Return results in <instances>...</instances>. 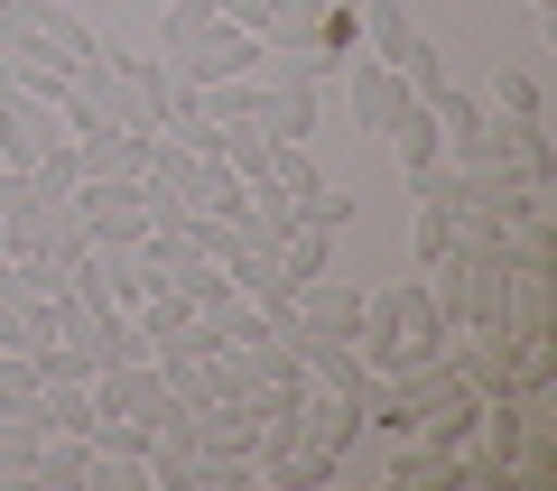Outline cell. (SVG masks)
Instances as JSON below:
<instances>
[{
    "instance_id": "ac0fdd59",
    "label": "cell",
    "mask_w": 557,
    "mask_h": 491,
    "mask_svg": "<svg viewBox=\"0 0 557 491\" xmlns=\"http://www.w3.org/2000/svg\"><path fill=\"white\" fill-rule=\"evenodd\" d=\"M260 186H278V196L298 204L307 186H317V158H307V139H278V149H270V167H260Z\"/></svg>"
},
{
    "instance_id": "603a6c76",
    "label": "cell",
    "mask_w": 557,
    "mask_h": 491,
    "mask_svg": "<svg viewBox=\"0 0 557 491\" xmlns=\"http://www.w3.org/2000/svg\"><path fill=\"white\" fill-rule=\"evenodd\" d=\"M270 10H278V0H214V20L251 28V38H260V28H270Z\"/></svg>"
},
{
    "instance_id": "30bf717a",
    "label": "cell",
    "mask_w": 557,
    "mask_h": 491,
    "mask_svg": "<svg viewBox=\"0 0 557 491\" xmlns=\"http://www.w3.org/2000/svg\"><path fill=\"white\" fill-rule=\"evenodd\" d=\"M391 482L409 491V482H465V464L446 445H428V436H399V454H391Z\"/></svg>"
},
{
    "instance_id": "6da1fadb",
    "label": "cell",
    "mask_w": 557,
    "mask_h": 491,
    "mask_svg": "<svg viewBox=\"0 0 557 491\" xmlns=\"http://www.w3.org/2000/svg\"><path fill=\"white\" fill-rule=\"evenodd\" d=\"M168 75L177 84H233V75H260V38L233 20H205L186 47H168Z\"/></svg>"
},
{
    "instance_id": "9a60e30c",
    "label": "cell",
    "mask_w": 557,
    "mask_h": 491,
    "mask_svg": "<svg viewBox=\"0 0 557 491\" xmlns=\"http://www.w3.org/2000/svg\"><path fill=\"white\" fill-rule=\"evenodd\" d=\"M362 38H372V47H362V56L399 65V47H409L418 28H409V10H399V0H362Z\"/></svg>"
},
{
    "instance_id": "5bb4252c",
    "label": "cell",
    "mask_w": 557,
    "mask_h": 491,
    "mask_svg": "<svg viewBox=\"0 0 557 491\" xmlns=\"http://www.w3.org/2000/svg\"><path fill=\"white\" fill-rule=\"evenodd\" d=\"M102 408H94V380H57L47 390V436H94Z\"/></svg>"
},
{
    "instance_id": "83f0119b",
    "label": "cell",
    "mask_w": 557,
    "mask_h": 491,
    "mask_svg": "<svg viewBox=\"0 0 557 491\" xmlns=\"http://www.w3.org/2000/svg\"><path fill=\"white\" fill-rule=\"evenodd\" d=\"M0 10H20V0H0Z\"/></svg>"
},
{
    "instance_id": "ffe728a7",
    "label": "cell",
    "mask_w": 557,
    "mask_h": 491,
    "mask_svg": "<svg viewBox=\"0 0 557 491\" xmlns=\"http://www.w3.org/2000/svg\"><path fill=\"white\" fill-rule=\"evenodd\" d=\"M354 47H362V10H354V0H325V28H317V56H325V65H344V56H354Z\"/></svg>"
},
{
    "instance_id": "5b68a950",
    "label": "cell",
    "mask_w": 557,
    "mask_h": 491,
    "mask_svg": "<svg viewBox=\"0 0 557 491\" xmlns=\"http://www.w3.org/2000/svg\"><path fill=\"white\" fill-rule=\"evenodd\" d=\"M47 149H65V112H57V102L10 93V102H0V167H38Z\"/></svg>"
},
{
    "instance_id": "9c48e42d",
    "label": "cell",
    "mask_w": 557,
    "mask_h": 491,
    "mask_svg": "<svg viewBox=\"0 0 557 491\" xmlns=\"http://www.w3.org/2000/svg\"><path fill=\"white\" fill-rule=\"evenodd\" d=\"M84 482H94V436H47L28 464V491H84Z\"/></svg>"
},
{
    "instance_id": "d6986e66",
    "label": "cell",
    "mask_w": 557,
    "mask_h": 491,
    "mask_svg": "<svg viewBox=\"0 0 557 491\" xmlns=\"http://www.w3.org/2000/svg\"><path fill=\"white\" fill-rule=\"evenodd\" d=\"M10 278H20L28 297H65V288H75V260H57V251H20V260H10Z\"/></svg>"
},
{
    "instance_id": "4fadbf2b",
    "label": "cell",
    "mask_w": 557,
    "mask_h": 491,
    "mask_svg": "<svg viewBox=\"0 0 557 491\" xmlns=\"http://www.w3.org/2000/svg\"><path fill=\"white\" fill-rule=\"evenodd\" d=\"M278 269H288V288H298V278H325V269H335V232L288 223V232H278Z\"/></svg>"
},
{
    "instance_id": "484cf974",
    "label": "cell",
    "mask_w": 557,
    "mask_h": 491,
    "mask_svg": "<svg viewBox=\"0 0 557 491\" xmlns=\"http://www.w3.org/2000/svg\"><path fill=\"white\" fill-rule=\"evenodd\" d=\"M10 288H20V278H10V251H0V297H10Z\"/></svg>"
},
{
    "instance_id": "7c38bea8",
    "label": "cell",
    "mask_w": 557,
    "mask_h": 491,
    "mask_svg": "<svg viewBox=\"0 0 557 491\" xmlns=\"http://www.w3.org/2000/svg\"><path fill=\"white\" fill-rule=\"evenodd\" d=\"M391 149H399V177H418V167H437V112H428V102H409V112H399V130H391Z\"/></svg>"
},
{
    "instance_id": "44dd1931",
    "label": "cell",
    "mask_w": 557,
    "mask_h": 491,
    "mask_svg": "<svg viewBox=\"0 0 557 491\" xmlns=\"http://www.w3.org/2000/svg\"><path fill=\"white\" fill-rule=\"evenodd\" d=\"M399 84H409L418 102H428V93H446V56H437L428 38H409V47H399Z\"/></svg>"
},
{
    "instance_id": "2e32d148",
    "label": "cell",
    "mask_w": 557,
    "mask_h": 491,
    "mask_svg": "<svg viewBox=\"0 0 557 491\" xmlns=\"http://www.w3.org/2000/svg\"><path fill=\"white\" fill-rule=\"evenodd\" d=\"M446 251H456V204H418V223H409V260H418V269H437Z\"/></svg>"
},
{
    "instance_id": "ba28073f",
    "label": "cell",
    "mask_w": 557,
    "mask_h": 491,
    "mask_svg": "<svg viewBox=\"0 0 557 491\" xmlns=\"http://www.w3.org/2000/svg\"><path fill=\"white\" fill-rule=\"evenodd\" d=\"M446 315H437V297H428V278H409V288H399V353H409V372L418 362H437L446 353Z\"/></svg>"
},
{
    "instance_id": "d4e9b609",
    "label": "cell",
    "mask_w": 557,
    "mask_h": 491,
    "mask_svg": "<svg viewBox=\"0 0 557 491\" xmlns=\"http://www.w3.org/2000/svg\"><path fill=\"white\" fill-rule=\"evenodd\" d=\"M10 372H20V353H10V343H0V380H10Z\"/></svg>"
},
{
    "instance_id": "7a4b0ae2",
    "label": "cell",
    "mask_w": 557,
    "mask_h": 491,
    "mask_svg": "<svg viewBox=\"0 0 557 491\" xmlns=\"http://www.w3.org/2000/svg\"><path fill=\"white\" fill-rule=\"evenodd\" d=\"M75 223H84V241H121V251H139V241H149V186H139V177L75 186Z\"/></svg>"
},
{
    "instance_id": "3957f363",
    "label": "cell",
    "mask_w": 557,
    "mask_h": 491,
    "mask_svg": "<svg viewBox=\"0 0 557 491\" xmlns=\"http://www.w3.org/2000/svg\"><path fill=\"white\" fill-rule=\"evenodd\" d=\"M409 102H418V93H409V84H399V65L362 56V47H354V56H344V112H354V121H362V130H372V139H391Z\"/></svg>"
},
{
    "instance_id": "277c9868",
    "label": "cell",
    "mask_w": 557,
    "mask_h": 491,
    "mask_svg": "<svg viewBox=\"0 0 557 491\" xmlns=\"http://www.w3.org/2000/svg\"><path fill=\"white\" fill-rule=\"evenodd\" d=\"M362 297L372 288H354V278H298V288H288V306H298V335H335V343H354L362 335Z\"/></svg>"
},
{
    "instance_id": "e0dca14e",
    "label": "cell",
    "mask_w": 557,
    "mask_h": 491,
    "mask_svg": "<svg viewBox=\"0 0 557 491\" xmlns=\"http://www.w3.org/2000/svg\"><path fill=\"white\" fill-rule=\"evenodd\" d=\"M288 223H307V232H344V223H354V196H344V186H307L298 204H288Z\"/></svg>"
},
{
    "instance_id": "7402d4cb",
    "label": "cell",
    "mask_w": 557,
    "mask_h": 491,
    "mask_svg": "<svg viewBox=\"0 0 557 491\" xmlns=\"http://www.w3.org/2000/svg\"><path fill=\"white\" fill-rule=\"evenodd\" d=\"M493 112H511V121L539 112V75H530V65H502V75H493Z\"/></svg>"
},
{
    "instance_id": "52a82bcc",
    "label": "cell",
    "mask_w": 557,
    "mask_h": 491,
    "mask_svg": "<svg viewBox=\"0 0 557 491\" xmlns=\"http://www.w3.org/2000/svg\"><path fill=\"white\" fill-rule=\"evenodd\" d=\"M298 362L317 372V390H335V399H354V408H362V390H372V362H362L354 343H335V335H298Z\"/></svg>"
},
{
    "instance_id": "cb8c5ba5",
    "label": "cell",
    "mask_w": 557,
    "mask_h": 491,
    "mask_svg": "<svg viewBox=\"0 0 557 491\" xmlns=\"http://www.w3.org/2000/svg\"><path fill=\"white\" fill-rule=\"evenodd\" d=\"M10 93H20V65H10V56H0V102H10Z\"/></svg>"
},
{
    "instance_id": "8992f818",
    "label": "cell",
    "mask_w": 557,
    "mask_h": 491,
    "mask_svg": "<svg viewBox=\"0 0 557 491\" xmlns=\"http://www.w3.org/2000/svg\"><path fill=\"white\" fill-rule=\"evenodd\" d=\"M159 130H75V167L84 186H112V177H139V158H149Z\"/></svg>"
},
{
    "instance_id": "8fae6325",
    "label": "cell",
    "mask_w": 557,
    "mask_h": 491,
    "mask_svg": "<svg viewBox=\"0 0 557 491\" xmlns=\"http://www.w3.org/2000/svg\"><path fill=\"white\" fill-rule=\"evenodd\" d=\"M502 121H511V112H502ZM511 167H520V186H539V196L557 186V149H548V130H539V112L511 121Z\"/></svg>"
},
{
    "instance_id": "4316f807",
    "label": "cell",
    "mask_w": 557,
    "mask_h": 491,
    "mask_svg": "<svg viewBox=\"0 0 557 491\" xmlns=\"http://www.w3.org/2000/svg\"><path fill=\"white\" fill-rule=\"evenodd\" d=\"M530 10H557V0H530Z\"/></svg>"
}]
</instances>
